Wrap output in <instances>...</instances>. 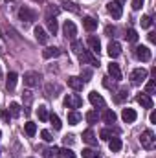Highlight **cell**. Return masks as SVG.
I'll list each match as a JSON object with an SVG mask.
<instances>
[{
	"label": "cell",
	"instance_id": "obj_22",
	"mask_svg": "<svg viewBox=\"0 0 156 158\" xmlns=\"http://www.w3.org/2000/svg\"><path fill=\"white\" fill-rule=\"evenodd\" d=\"M61 6L64 7V9H68V11H72V13H81V9H79V6L76 2H72V0H61Z\"/></svg>",
	"mask_w": 156,
	"mask_h": 158
},
{
	"label": "cell",
	"instance_id": "obj_39",
	"mask_svg": "<svg viewBox=\"0 0 156 158\" xmlns=\"http://www.w3.org/2000/svg\"><path fill=\"white\" fill-rule=\"evenodd\" d=\"M97 151H94V149H83V158H97Z\"/></svg>",
	"mask_w": 156,
	"mask_h": 158
},
{
	"label": "cell",
	"instance_id": "obj_23",
	"mask_svg": "<svg viewBox=\"0 0 156 158\" xmlns=\"http://www.w3.org/2000/svg\"><path fill=\"white\" fill-rule=\"evenodd\" d=\"M46 24H48L50 33H51V35H55V33H57V30H59V24H57L55 17H46Z\"/></svg>",
	"mask_w": 156,
	"mask_h": 158
},
{
	"label": "cell",
	"instance_id": "obj_46",
	"mask_svg": "<svg viewBox=\"0 0 156 158\" xmlns=\"http://www.w3.org/2000/svg\"><path fill=\"white\" fill-rule=\"evenodd\" d=\"M0 116H2V119H4L6 123H9V119H11V114H9V110H2V112H0Z\"/></svg>",
	"mask_w": 156,
	"mask_h": 158
},
{
	"label": "cell",
	"instance_id": "obj_43",
	"mask_svg": "<svg viewBox=\"0 0 156 158\" xmlns=\"http://www.w3.org/2000/svg\"><path fill=\"white\" fill-rule=\"evenodd\" d=\"M40 136H42V140H44V142H51V140H53V136H51V132H50V131H42V132H40Z\"/></svg>",
	"mask_w": 156,
	"mask_h": 158
},
{
	"label": "cell",
	"instance_id": "obj_54",
	"mask_svg": "<svg viewBox=\"0 0 156 158\" xmlns=\"http://www.w3.org/2000/svg\"><path fill=\"white\" fill-rule=\"evenodd\" d=\"M35 2H40V0H35Z\"/></svg>",
	"mask_w": 156,
	"mask_h": 158
},
{
	"label": "cell",
	"instance_id": "obj_11",
	"mask_svg": "<svg viewBox=\"0 0 156 158\" xmlns=\"http://www.w3.org/2000/svg\"><path fill=\"white\" fill-rule=\"evenodd\" d=\"M88 101H90L94 107H105V99H103V96L97 94V92H90V94H88Z\"/></svg>",
	"mask_w": 156,
	"mask_h": 158
},
{
	"label": "cell",
	"instance_id": "obj_20",
	"mask_svg": "<svg viewBox=\"0 0 156 158\" xmlns=\"http://www.w3.org/2000/svg\"><path fill=\"white\" fill-rule=\"evenodd\" d=\"M33 33H35V39L39 40L40 44H46V42H48V35H46V31H44V28H40V26H35V30H33Z\"/></svg>",
	"mask_w": 156,
	"mask_h": 158
},
{
	"label": "cell",
	"instance_id": "obj_30",
	"mask_svg": "<svg viewBox=\"0 0 156 158\" xmlns=\"http://www.w3.org/2000/svg\"><path fill=\"white\" fill-rule=\"evenodd\" d=\"M86 121L90 123V125H94V123H97V119H99V114H97V110H90V112H86Z\"/></svg>",
	"mask_w": 156,
	"mask_h": 158
},
{
	"label": "cell",
	"instance_id": "obj_57",
	"mask_svg": "<svg viewBox=\"0 0 156 158\" xmlns=\"http://www.w3.org/2000/svg\"><path fill=\"white\" fill-rule=\"evenodd\" d=\"M97 158H99V156H97Z\"/></svg>",
	"mask_w": 156,
	"mask_h": 158
},
{
	"label": "cell",
	"instance_id": "obj_9",
	"mask_svg": "<svg viewBox=\"0 0 156 158\" xmlns=\"http://www.w3.org/2000/svg\"><path fill=\"white\" fill-rule=\"evenodd\" d=\"M107 9H109V13L112 15V19H121V15H123L121 4H117V2H110V4H107Z\"/></svg>",
	"mask_w": 156,
	"mask_h": 158
},
{
	"label": "cell",
	"instance_id": "obj_36",
	"mask_svg": "<svg viewBox=\"0 0 156 158\" xmlns=\"http://www.w3.org/2000/svg\"><path fill=\"white\" fill-rule=\"evenodd\" d=\"M37 114H39V119L40 121H48V109L46 107H39V110H37Z\"/></svg>",
	"mask_w": 156,
	"mask_h": 158
},
{
	"label": "cell",
	"instance_id": "obj_2",
	"mask_svg": "<svg viewBox=\"0 0 156 158\" xmlns=\"http://www.w3.org/2000/svg\"><path fill=\"white\" fill-rule=\"evenodd\" d=\"M147 70L145 68H136V70H132L130 72V83L132 85H142L145 79H147Z\"/></svg>",
	"mask_w": 156,
	"mask_h": 158
},
{
	"label": "cell",
	"instance_id": "obj_48",
	"mask_svg": "<svg viewBox=\"0 0 156 158\" xmlns=\"http://www.w3.org/2000/svg\"><path fill=\"white\" fill-rule=\"evenodd\" d=\"M105 31H107V35H110V37H112V35L116 33V28H114V26H107V30H105Z\"/></svg>",
	"mask_w": 156,
	"mask_h": 158
},
{
	"label": "cell",
	"instance_id": "obj_34",
	"mask_svg": "<svg viewBox=\"0 0 156 158\" xmlns=\"http://www.w3.org/2000/svg\"><path fill=\"white\" fill-rule=\"evenodd\" d=\"M22 99H24L26 107H30V105H31V101H33V92H30V90L22 92Z\"/></svg>",
	"mask_w": 156,
	"mask_h": 158
},
{
	"label": "cell",
	"instance_id": "obj_25",
	"mask_svg": "<svg viewBox=\"0 0 156 158\" xmlns=\"http://www.w3.org/2000/svg\"><path fill=\"white\" fill-rule=\"evenodd\" d=\"M103 121H105V123H114V121H116V112L110 110V109H107V110L103 112Z\"/></svg>",
	"mask_w": 156,
	"mask_h": 158
},
{
	"label": "cell",
	"instance_id": "obj_28",
	"mask_svg": "<svg viewBox=\"0 0 156 158\" xmlns=\"http://www.w3.org/2000/svg\"><path fill=\"white\" fill-rule=\"evenodd\" d=\"M79 121H81V114H79L77 110L68 112V123H70V125H77Z\"/></svg>",
	"mask_w": 156,
	"mask_h": 158
},
{
	"label": "cell",
	"instance_id": "obj_37",
	"mask_svg": "<svg viewBox=\"0 0 156 158\" xmlns=\"http://www.w3.org/2000/svg\"><path fill=\"white\" fill-rule=\"evenodd\" d=\"M125 39L129 40V42H136V40H138V33H136V30H132V28H130V30L127 31Z\"/></svg>",
	"mask_w": 156,
	"mask_h": 158
},
{
	"label": "cell",
	"instance_id": "obj_49",
	"mask_svg": "<svg viewBox=\"0 0 156 158\" xmlns=\"http://www.w3.org/2000/svg\"><path fill=\"white\" fill-rule=\"evenodd\" d=\"M149 40H151V42H156V33H154V31H151V33H149Z\"/></svg>",
	"mask_w": 156,
	"mask_h": 158
},
{
	"label": "cell",
	"instance_id": "obj_8",
	"mask_svg": "<svg viewBox=\"0 0 156 158\" xmlns=\"http://www.w3.org/2000/svg\"><path fill=\"white\" fill-rule=\"evenodd\" d=\"M40 81V74L37 72H26L24 74V85L26 86H37Z\"/></svg>",
	"mask_w": 156,
	"mask_h": 158
},
{
	"label": "cell",
	"instance_id": "obj_38",
	"mask_svg": "<svg viewBox=\"0 0 156 158\" xmlns=\"http://www.w3.org/2000/svg\"><path fill=\"white\" fill-rule=\"evenodd\" d=\"M127 96H129V90H127V88H119V90H117V96H116V101L117 103H121Z\"/></svg>",
	"mask_w": 156,
	"mask_h": 158
},
{
	"label": "cell",
	"instance_id": "obj_26",
	"mask_svg": "<svg viewBox=\"0 0 156 158\" xmlns=\"http://www.w3.org/2000/svg\"><path fill=\"white\" fill-rule=\"evenodd\" d=\"M117 129H110V127H107V129H103L101 132H99V136H101V140H110L112 138V134H116Z\"/></svg>",
	"mask_w": 156,
	"mask_h": 158
},
{
	"label": "cell",
	"instance_id": "obj_7",
	"mask_svg": "<svg viewBox=\"0 0 156 158\" xmlns=\"http://www.w3.org/2000/svg\"><path fill=\"white\" fill-rule=\"evenodd\" d=\"M18 17H20V20L33 22V20L37 19V13H35L33 9H30V7H20V9H18Z\"/></svg>",
	"mask_w": 156,
	"mask_h": 158
},
{
	"label": "cell",
	"instance_id": "obj_14",
	"mask_svg": "<svg viewBox=\"0 0 156 158\" xmlns=\"http://www.w3.org/2000/svg\"><path fill=\"white\" fill-rule=\"evenodd\" d=\"M121 118H123V121H125V123H132V121H136L138 114H136V110H134V109H123Z\"/></svg>",
	"mask_w": 156,
	"mask_h": 158
},
{
	"label": "cell",
	"instance_id": "obj_5",
	"mask_svg": "<svg viewBox=\"0 0 156 158\" xmlns=\"http://www.w3.org/2000/svg\"><path fill=\"white\" fill-rule=\"evenodd\" d=\"M64 105H66L68 109H72V110H76V109H79V107L83 105V99L79 98L77 94H68V96L64 98Z\"/></svg>",
	"mask_w": 156,
	"mask_h": 158
},
{
	"label": "cell",
	"instance_id": "obj_12",
	"mask_svg": "<svg viewBox=\"0 0 156 158\" xmlns=\"http://www.w3.org/2000/svg\"><path fill=\"white\" fill-rule=\"evenodd\" d=\"M136 101H138L143 109H153V105H154V103H153V98H151L149 94H140V96L136 98Z\"/></svg>",
	"mask_w": 156,
	"mask_h": 158
},
{
	"label": "cell",
	"instance_id": "obj_41",
	"mask_svg": "<svg viewBox=\"0 0 156 158\" xmlns=\"http://www.w3.org/2000/svg\"><path fill=\"white\" fill-rule=\"evenodd\" d=\"M154 92H156V81H154V79H151V81L147 83V94H149V96H153Z\"/></svg>",
	"mask_w": 156,
	"mask_h": 158
},
{
	"label": "cell",
	"instance_id": "obj_35",
	"mask_svg": "<svg viewBox=\"0 0 156 158\" xmlns=\"http://www.w3.org/2000/svg\"><path fill=\"white\" fill-rule=\"evenodd\" d=\"M81 79H83V83L90 81V79H92V70H90V68H84V66H83V70H81Z\"/></svg>",
	"mask_w": 156,
	"mask_h": 158
},
{
	"label": "cell",
	"instance_id": "obj_50",
	"mask_svg": "<svg viewBox=\"0 0 156 158\" xmlns=\"http://www.w3.org/2000/svg\"><path fill=\"white\" fill-rule=\"evenodd\" d=\"M151 123H156V112H151Z\"/></svg>",
	"mask_w": 156,
	"mask_h": 158
},
{
	"label": "cell",
	"instance_id": "obj_27",
	"mask_svg": "<svg viewBox=\"0 0 156 158\" xmlns=\"http://www.w3.org/2000/svg\"><path fill=\"white\" fill-rule=\"evenodd\" d=\"M57 156L59 158H76V153L72 149H68V147H63V149H59Z\"/></svg>",
	"mask_w": 156,
	"mask_h": 158
},
{
	"label": "cell",
	"instance_id": "obj_45",
	"mask_svg": "<svg viewBox=\"0 0 156 158\" xmlns=\"http://www.w3.org/2000/svg\"><path fill=\"white\" fill-rule=\"evenodd\" d=\"M57 13H59V9H57V7H50V6H48V9H46V17H51V15L55 17Z\"/></svg>",
	"mask_w": 156,
	"mask_h": 158
},
{
	"label": "cell",
	"instance_id": "obj_6",
	"mask_svg": "<svg viewBox=\"0 0 156 158\" xmlns=\"http://www.w3.org/2000/svg\"><path fill=\"white\" fill-rule=\"evenodd\" d=\"M134 55H136L140 61H143V63L151 61V50H149L147 46H136V48H134Z\"/></svg>",
	"mask_w": 156,
	"mask_h": 158
},
{
	"label": "cell",
	"instance_id": "obj_33",
	"mask_svg": "<svg viewBox=\"0 0 156 158\" xmlns=\"http://www.w3.org/2000/svg\"><path fill=\"white\" fill-rule=\"evenodd\" d=\"M24 131H26V134H28V136H33V134L37 132V125H35V123H31V121H28V123H26V127H24Z\"/></svg>",
	"mask_w": 156,
	"mask_h": 158
},
{
	"label": "cell",
	"instance_id": "obj_21",
	"mask_svg": "<svg viewBox=\"0 0 156 158\" xmlns=\"http://www.w3.org/2000/svg\"><path fill=\"white\" fill-rule=\"evenodd\" d=\"M83 26H84L86 31H94V30L97 28V20L92 19V17H84V19H83Z\"/></svg>",
	"mask_w": 156,
	"mask_h": 158
},
{
	"label": "cell",
	"instance_id": "obj_13",
	"mask_svg": "<svg viewBox=\"0 0 156 158\" xmlns=\"http://www.w3.org/2000/svg\"><path fill=\"white\" fill-rule=\"evenodd\" d=\"M107 52H109V55L112 57V59H116L121 55V44L116 42V40H112L110 44H109V48H107Z\"/></svg>",
	"mask_w": 156,
	"mask_h": 158
},
{
	"label": "cell",
	"instance_id": "obj_51",
	"mask_svg": "<svg viewBox=\"0 0 156 158\" xmlns=\"http://www.w3.org/2000/svg\"><path fill=\"white\" fill-rule=\"evenodd\" d=\"M0 52H4V39H2V35H0Z\"/></svg>",
	"mask_w": 156,
	"mask_h": 158
},
{
	"label": "cell",
	"instance_id": "obj_56",
	"mask_svg": "<svg viewBox=\"0 0 156 158\" xmlns=\"http://www.w3.org/2000/svg\"><path fill=\"white\" fill-rule=\"evenodd\" d=\"M0 153H2V151H0Z\"/></svg>",
	"mask_w": 156,
	"mask_h": 158
},
{
	"label": "cell",
	"instance_id": "obj_29",
	"mask_svg": "<svg viewBox=\"0 0 156 158\" xmlns=\"http://www.w3.org/2000/svg\"><path fill=\"white\" fill-rule=\"evenodd\" d=\"M72 50H74V53L81 55V53L84 52V44H83V40H72Z\"/></svg>",
	"mask_w": 156,
	"mask_h": 158
},
{
	"label": "cell",
	"instance_id": "obj_18",
	"mask_svg": "<svg viewBox=\"0 0 156 158\" xmlns=\"http://www.w3.org/2000/svg\"><path fill=\"white\" fill-rule=\"evenodd\" d=\"M17 79H18V76H17L15 72H9V74H7V79H6V88H7L9 92H13V90H15V86H17Z\"/></svg>",
	"mask_w": 156,
	"mask_h": 158
},
{
	"label": "cell",
	"instance_id": "obj_4",
	"mask_svg": "<svg viewBox=\"0 0 156 158\" xmlns=\"http://www.w3.org/2000/svg\"><path fill=\"white\" fill-rule=\"evenodd\" d=\"M63 33H64L66 39L76 40V35H77V28H76V24H74L72 20H66V22L63 24Z\"/></svg>",
	"mask_w": 156,
	"mask_h": 158
},
{
	"label": "cell",
	"instance_id": "obj_53",
	"mask_svg": "<svg viewBox=\"0 0 156 158\" xmlns=\"http://www.w3.org/2000/svg\"><path fill=\"white\" fill-rule=\"evenodd\" d=\"M0 77H2V70H0Z\"/></svg>",
	"mask_w": 156,
	"mask_h": 158
},
{
	"label": "cell",
	"instance_id": "obj_52",
	"mask_svg": "<svg viewBox=\"0 0 156 158\" xmlns=\"http://www.w3.org/2000/svg\"><path fill=\"white\" fill-rule=\"evenodd\" d=\"M117 4H123V2H125V0H116Z\"/></svg>",
	"mask_w": 156,
	"mask_h": 158
},
{
	"label": "cell",
	"instance_id": "obj_44",
	"mask_svg": "<svg viewBox=\"0 0 156 158\" xmlns=\"http://www.w3.org/2000/svg\"><path fill=\"white\" fill-rule=\"evenodd\" d=\"M63 142H64V145H72V143L76 142V138H74V134H66V136L63 138Z\"/></svg>",
	"mask_w": 156,
	"mask_h": 158
},
{
	"label": "cell",
	"instance_id": "obj_55",
	"mask_svg": "<svg viewBox=\"0 0 156 158\" xmlns=\"http://www.w3.org/2000/svg\"><path fill=\"white\" fill-rule=\"evenodd\" d=\"M0 136H2V132H0Z\"/></svg>",
	"mask_w": 156,
	"mask_h": 158
},
{
	"label": "cell",
	"instance_id": "obj_16",
	"mask_svg": "<svg viewBox=\"0 0 156 158\" xmlns=\"http://www.w3.org/2000/svg\"><path fill=\"white\" fill-rule=\"evenodd\" d=\"M88 46H90V52H92V53H97V55H99V52H101V42H99V39H97L96 35L88 37Z\"/></svg>",
	"mask_w": 156,
	"mask_h": 158
},
{
	"label": "cell",
	"instance_id": "obj_15",
	"mask_svg": "<svg viewBox=\"0 0 156 158\" xmlns=\"http://www.w3.org/2000/svg\"><path fill=\"white\" fill-rule=\"evenodd\" d=\"M83 142H86L88 145H97V138H96V134H94L92 129H86L83 132Z\"/></svg>",
	"mask_w": 156,
	"mask_h": 158
},
{
	"label": "cell",
	"instance_id": "obj_17",
	"mask_svg": "<svg viewBox=\"0 0 156 158\" xmlns=\"http://www.w3.org/2000/svg\"><path fill=\"white\" fill-rule=\"evenodd\" d=\"M63 52H61V48H53V46H50V48H46V50H42V57L44 59H51V57H59Z\"/></svg>",
	"mask_w": 156,
	"mask_h": 158
},
{
	"label": "cell",
	"instance_id": "obj_24",
	"mask_svg": "<svg viewBox=\"0 0 156 158\" xmlns=\"http://www.w3.org/2000/svg\"><path fill=\"white\" fill-rule=\"evenodd\" d=\"M109 147H110V151H112V153H117V151H121L123 143H121V140H119V138L112 136V138H110V142H109Z\"/></svg>",
	"mask_w": 156,
	"mask_h": 158
},
{
	"label": "cell",
	"instance_id": "obj_32",
	"mask_svg": "<svg viewBox=\"0 0 156 158\" xmlns=\"http://www.w3.org/2000/svg\"><path fill=\"white\" fill-rule=\"evenodd\" d=\"M48 119L51 121V125H53V129H55V131H59V129L63 127V123H61V119H59V116H57V114H50V116H48Z\"/></svg>",
	"mask_w": 156,
	"mask_h": 158
},
{
	"label": "cell",
	"instance_id": "obj_10",
	"mask_svg": "<svg viewBox=\"0 0 156 158\" xmlns=\"http://www.w3.org/2000/svg\"><path fill=\"white\" fill-rule=\"evenodd\" d=\"M68 86H70L72 90H76V92H79V90H83L84 83H83V79H81V77H77V76H70V77H68Z\"/></svg>",
	"mask_w": 156,
	"mask_h": 158
},
{
	"label": "cell",
	"instance_id": "obj_31",
	"mask_svg": "<svg viewBox=\"0 0 156 158\" xmlns=\"http://www.w3.org/2000/svg\"><path fill=\"white\" fill-rule=\"evenodd\" d=\"M9 114H11V118H18L20 116V105L18 103H11L9 105Z\"/></svg>",
	"mask_w": 156,
	"mask_h": 158
},
{
	"label": "cell",
	"instance_id": "obj_40",
	"mask_svg": "<svg viewBox=\"0 0 156 158\" xmlns=\"http://www.w3.org/2000/svg\"><path fill=\"white\" fill-rule=\"evenodd\" d=\"M57 153H59V147L46 149V151H44V158H53V156H57Z\"/></svg>",
	"mask_w": 156,
	"mask_h": 158
},
{
	"label": "cell",
	"instance_id": "obj_3",
	"mask_svg": "<svg viewBox=\"0 0 156 158\" xmlns=\"http://www.w3.org/2000/svg\"><path fill=\"white\" fill-rule=\"evenodd\" d=\"M79 59H81V64H92V66H99V59L90 52V50H84L81 55H79Z\"/></svg>",
	"mask_w": 156,
	"mask_h": 158
},
{
	"label": "cell",
	"instance_id": "obj_1",
	"mask_svg": "<svg viewBox=\"0 0 156 158\" xmlns=\"http://www.w3.org/2000/svg\"><path fill=\"white\" fill-rule=\"evenodd\" d=\"M140 143H142V147H143V149H147V151L154 149V145H156L154 132H153L151 129H145V131L142 132V136H140Z\"/></svg>",
	"mask_w": 156,
	"mask_h": 158
},
{
	"label": "cell",
	"instance_id": "obj_47",
	"mask_svg": "<svg viewBox=\"0 0 156 158\" xmlns=\"http://www.w3.org/2000/svg\"><path fill=\"white\" fill-rule=\"evenodd\" d=\"M143 6V0H132V9H140Z\"/></svg>",
	"mask_w": 156,
	"mask_h": 158
},
{
	"label": "cell",
	"instance_id": "obj_19",
	"mask_svg": "<svg viewBox=\"0 0 156 158\" xmlns=\"http://www.w3.org/2000/svg\"><path fill=\"white\" fill-rule=\"evenodd\" d=\"M109 76L114 79V81H119V79H121V70H119V64H116V63H110V64H109Z\"/></svg>",
	"mask_w": 156,
	"mask_h": 158
},
{
	"label": "cell",
	"instance_id": "obj_42",
	"mask_svg": "<svg viewBox=\"0 0 156 158\" xmlns=\"http://www.w3.org/2000/svg\"><path fill=\"white\" fill-rule=\"evenodd\" d=\"M151 24H153V19H151L149 15L142 17V28H151Z\"/></svg>",
	"mask_w": 156,
	"mask_h": 158
}]
</instances>
